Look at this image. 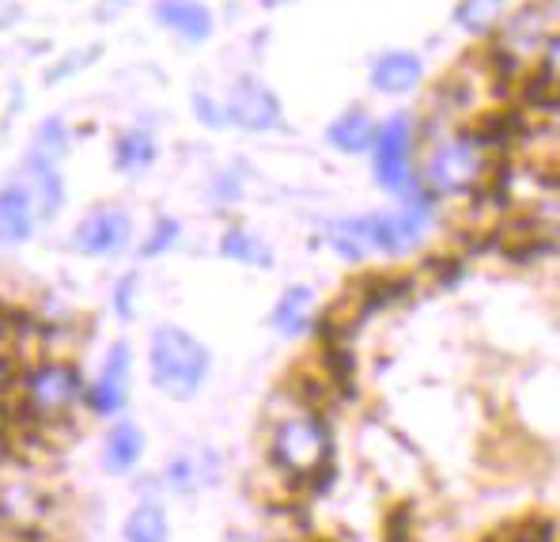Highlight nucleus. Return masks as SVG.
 Here are the masks:
<instances>
[{
    "label": "nucleus",
    "mask_w": 560,
    "mask_h": 542,
    "mask_svg": "<svg viewBox=\"0 0 560 542\" xmlns=\"http://www.w3.org/2000/svg\"><path fill=\"white\" fill-rule=\"evenodd\" d=\"M35 228V201L23 186L0 194V243H23Z\"/></svg>",
    "instance_id": "nucleus-17"
},
{
    "label": "nucleus",
    "mask_w": 560,
    "mask_h": 542,
    "mask_svg": "<svg viewBox=\"0 0 560 542\" xmlns=\"http://www.w3.org/2000/svg\"><path fill=\"white\" fill-rule=\"evenodd\" d=\"M500 12H504V0H458L455 23L469 35H485L500 23Z\"/></svg>",
    "instance_id": "nucleus-21"
},
{
    "label": "nucleus",
    "mask_w": 560,
    "mask_h": 542,
    "mask_svg": "<svg viewBox=\"0 0 560 542\" xmlns=\"http://www.w3.org/2000/svg\"><path fill=\"white\" fill-rule=\"evenodd\" d=\"M194 111L209 129L228 126V111H224V106H217V103H209V95H194Z\"/></svg>",
    "instance_id": "nucleus-25"
},
{
    "label": "nucleus",
    "mask_w": 560,
    "mask_h": 542,
    "mask_svg": "<svg viewBox=\"0 0 560 542\" xmlns=\"http://www.w3.org/2000/svg\"><path fill=\"white\" fill-rule=\"evenodd\" d=\"M424 77V61L417 54H406V49H394V54H383L372 65V88L383 95H409Z\"/></svg>",
    "instance_id": "nucleus-12"
},
{
    "label": "nucleus",
    "mask_w": 560,
    "mask_h": 542,
    "mask_svg": "<svg viewBox=\"0 0 560 542\" xmlns=\"http://www.w3.org/2000/svg\"><path fill=\"white\" fill-rule=\"evenodd\" d=\"M220 254L232 262H243V266H258V269H269L273 266V251L261 235L246 232V228H228L224 240H220Z\"/></svg>",
    "instance_id": "nucleus-19"
},
{
    "label": "nucleus",
    "mask_w": 560,
    "mask_h": 542,
    "mask_svg": "<svg viewBox=\"0 0 560 542\" xmlns=\"http://www.w3.org/2000/svg\"><path fill=\"white\" fill-rule=\"evenodd\" d=\"M269 326L280 334V338H300L315 326V292L307 285H288L280 292V300L273 303V315H269Z\"/></svg>",
    "instance_id": "nucleus-11"
},
{
    "label": "nucleus",
    "mask_w": 560,
    "mask_h": 542,
    "mask_svg": "<svg viewBox=\"0 0 560 542\" xmlns=\"http://www.w3.org/2000/svg\"><path fill=\"white\" fill-rule=\"evenodd\" d=\"M212 357L201 342L175 323H163L148 338V376L152 388L171 402L197 399L209 380Z\"/></svg>",
    "instance_id": "nucleus-3"
},
{
    "label": "nucleus",
    "mask_w": 560,
    "mask_h": 542,
    "mask_svg": "<svg viewBox=\"0 0 560 542\" xmlns=\"http://www.w3.org/2000/svg\"><path fill=\"white\" fill-rule=\"evenodd\" d=\"M489 152H492V145L485 141L477 129H463V134H451L428 148L417 175L435 201H440V197L477 194L489 183V171H492Z\"/></svg>",
    "instance_id": "nucleus-2"
},
{
    "label": "nucleus",
    "mask_w": 560,
    "mask_h": 542,
    "mask_svg": "<svg viewBox=\"0 0 560 542\" xmlns=\"http://www.w3.org/2000/svg\"><path fill=\"white\" fill-rule=\"evenodd\" d=\"M133 289H137V277L129 274L126 281L114 289V308H118L121 319H133Z\"/></svg>",
    "instance_id": "nucleus-26"
},
{
    "label": "nucleus",
    "mask_w": 560,
    "mask_h": 542,
    "mask_svg": "<svg viewBox=\"0 0 560 542\" xmlns=\"http://www.w3.org/2000/svg\"><path fill=\"white\" fill-rule=\"evenodd\" d=\"M413 148H417V126L409 114H394V118L378 122V137L372 148V171L375 183L386 194H409L420 183L413 171Z\"/></svg>",
    "instance_id": "nucleus-5"
},
{
    "label": "nucleus",
    "mask_w": 560,
    "mask_h": 542,
    "mask_svg": "<svg viewBox=\"0 0 560 542\" xmlns=\"http://www.w3.org/2000/svg\"><path fill=\"white\" fill-rule=\"evenodd\" d=\"M0 391H4V368H0Z\"/></svg>",
    "instance_id": "nucleus-29"
},
{
    "label": "nucleus",
    "mask_w": 560,
    "mask_h": 542,
    "mask_svg": "<svg viewBox=\"0 0 560 542\" xmlns=\"http://www.w3.org/2000/svg\"><path fill=\"white\" fill-rule=\"evenodd\" d=\"M77 402H88V383L65 360H46L23 380V406L35 422H65Z\"/></svg>",
    "instance_id": "nucleus-4"
},
{
    "label": "nucleus",
    "mask_w": 560,
    "mask_h": 542,
    "mask_svg": "<svg viewBox=\"0 0 560 542\" xmlns=\"http://www.w3.org/2000/svg\"><path fill=\"white\" fill-rule=\"evenodd\" d=\"M65 126L61 122H46L43 126V134H38V145H35V152H31V160H43V163H57L65 155Z\"/></svg>",
    "instance_id": "nucleus-22"
},
{
    "label": "nucleus",
    "mask_w": 560,
    "mask_h": 542,
    "mask_svg": "<svg viewBox=\"0 0 560 542\" xmlns=\"http://www.w3.org/2000/svg\"><path fill=\"white\" fill-rule=\"evenodd\" d=\"M337 437L318 406H295L280 414L269 433V463L288 482H315L334 466Z\"/></svg>",
    "instance_id": "nucleus-1"
},
{
    "label": "nucleus",
    "mask_w": 560,
    "mask_h": 542,
    "mask_svg": "<svg viewBox=\"0 0 560 542\" xmlns=\"http://www.w3.org/2000/svg\"><path fill=\"white\" fill-rule=\"evenodd\" d=\"M224 111H228V122L250 129V134H269V129L280 126V99L250 77L238 80L232 92H228Z\"/></svg>",
    "instance_id": "nucleus-8"
},
{
    "label": "nucleus",
    "mask_w": 560,
    "mask_h": 542,
    "mask_svg": "<svg viewBox=\"0 0 560 542\" xmlns=\"http://www.w3.org/2000/svg\"><path fill=\"white\" fill-rule=\"evenodd\" d=\"M27 186H31V201H35L38 217H54L57 205L65 201V186L61 175H57V163H43V160H27Z\"/></svg>",
    "instance_id": "nucleus-18"
},
{
    "label": "nucleus",
    "mask_w": 560,
    "mask_h": 542,
    "mask_svg": "<svg viewBox=\"0 0 560 542\" xmlns=\"http://www.w3.org/2000/svg\"><path fill=\"white\" fill-rule=\"evenodd\" d=\"M541 12L538 8H523V12L515 15L512 23H508V38H518V43H523V49H530L534 43H538L541 38Z\"/></svg>",
    "instance_id": "nucleus-23"
},
{
    "label": "nucleus",
    "mask_w": 560,
    "mask_h": 542,
    "mask_svg": "<svg viewBox=\"0 0 560 542\" xmlns=\"http://www.w3.org/2000/svg\"><path fill=\"white\" fill-rule=\"evenodd\" d=\"M261 4H284V0H261Z\"/></svg>",
    "instance_id": "nucleus-28"
},
{
    "label": "nucleus",
    "mask_w": 560,
    "mask_h": 542,
    "mask_svg": "<svg viewBox=\"0 0 560 542\" xmlns=\"http://www.w3.org/2000/svg\"><path fill=\"white\" fill-rule=\"evenodd\" d=\"M155 15H160L163 27H171L175 35L189 38V43H205L212 35V15L205 4L197 0H160L155 4Z\"/></svg>",
    "instance_id": "nucleus-14"
},
{
    "label": "nucleus",
    "mask_w": 560,
    "mask_h": 542,
    "mask_svg": "<svg viewBox=\"0 0 560 542\" xmlns=\"http://www.w3.org/2000/svg\"><path fill=\"white\" fill-rule=\"evenodd\" d=\"M121 539L126 542H171V520L167 508L160 500H140L129 508L126 523H121Z\"/></svg>",
    "instance_id": "nucleus-16"
},
{
    "label": "nucleus",
    "mask_w": 560,
    "mask_h": 542,
    "mask_svg": "<svg viewBox=\"0 0 560 542\" xmlns=\"http://www.w3.org/2000/svg\"><path fill=\"white\" fill-rule=\"evenodd\" d=\"M541 77H549L553 84L560 88V35L557 38H549V46H546V65H541Z\"/></svg>",
    "instance_id": "nucleus-27"
},
{
    "label": "nucleus",
    "mask_w": 560,
    "mask_h": 542,
    "mask_svg": "<svg viewBox=\"0 0 560 542\" xmlns=\"http://www.w3.org/2000/svg\"><path fill=\"white\" fill-rule=\"evenodd\" d=\"M114 163L118 171H144L155 163V141L144 134V129H129V134L118 137L114 145Z\"/></svg>",
    "instance_id": "nucleus-20"
},
{
    "label": "nucleus",
    "mask_w": 560,
    "mask_h": 542,
    "mask_svg": "<svg viewBox=\"0 0 560 542\" xmlns=\"http://www.w3.org/2000/svg\"><path fill=\"white\" fill-rule=\"evenodd\" d=\"M144 429L129 417H118L103 440V466L110 474H129L144 459Z\"/></svg>",
    "instance_id": "nucleus-13"
},
{
    "label": "nucleus",
    "mask_w": 560,
    "mask_h": 542,
    "mask_svg": "<svg viewBox=\"0 0 560 542\" xmlns=\"http://www.w3.org/2000/svg\"><path fill=\"white\" fill-rule=\"evenodd\" d=\"M326 246L341 262H364L372 258V240H368L364 217H341L326 224Z\"/></svg>",
    "instance_id": "nucleus-15"
},
{
    "label": "nucleus",
    "mask_w": 560,
    "mask_h": 542,
    "mask_svg": "<svg viewBox=\"0 0 560 542\" xmlns=\"http://www.w3.org/2000/svg\"><path fill=\"white\" fill-rule=\"evenodd\" d=\"M178 220H171V217H163V220H155V228H152V235H148V243L140 246V254L144 258H155V254H163V251H171V246L178 243Z\"/></svg>",
    "instance_id": "nucleus-24"
},
{
    "label": "nucleus",
    "mask_w": 560,
    "mask_h": 542,
    "mask_svg": "<svg viewBox=\"0 0 560 542\" xmlns=\"http://www.w3.org/2000/svg\"><path fill=\"white\" fill-rule=\"evenodd\" d=\"M129 372H133V353L126 342H114L98 376L88 383V410L98 417H118L129 406Z\"/></svg>",
    "instance_id": "nucleus-6"
},
{
    "label": "nucleus",
    "mask_w": 560,
    "mask_h": 542,
    "mask_svg": "<svg viewBox=\"0 0 560 542\" xmlns=\"http://www.w3.org/2000/svg\"><path fill=\"white\" fill-rule=\"evenodd\" d=\"M375 137H378V122L364 106H352V111L337 114L326 129V141L345 155H372Z\"/></svg>",
    "instance_id": "nucleus-10"
},
{
    "label": "nucleus",
    "mask_w": 560,
    "mask_h": 542,
    "mask_svg": "<svg viewBox=\"0 0 560 542\" xmlns=\"http://www.w3.org/2000/svg\"><path fill=\"white\" fill-rule=\"evenodd\" d=\"M129 235H133V220H129V212H121L118 205H103V209L88 212V217L80 220L77 232H72V243H77L80 254L106 258V254L126 251Z\"/></svg>",
    "instance_id": "nucleus-7"
},
{
    "label": "nucleus",
    "mask_w": 560,
    "mask_h": 542,
    "mask_svg": "<svg viewBox=\"0 0 560 542\" xmlns=\"http://www.w3.org/2000/svg\"><path fill=\"white\" fill-rule=\"evenodd\" d=\"M220 474V459L212 451H178L163 466V486L171 493H197L212 486Z\"/></svg>",
    "instance_id": "nucleus-9"
}]
</instances>
